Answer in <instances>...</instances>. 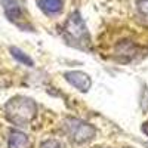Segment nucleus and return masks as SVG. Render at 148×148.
<instances>
[{"label": "nucleus", "mask_w": 148, "mask_h": 148, "mask_svg": "<svg viewBox=\"0 0 148 148\" xmlns=\"http://www.w3.org/2000/svg\"><path fill=\"white\" fill-rule=\"evenodd\" d=\"M39 8L47 15H55L62 10L64 0H37Z\"/></svg>", "instance_id": "0eeeda50"}, {"label": "nucleus", "mask_w": 148, "mask_h": 148, "mask_svg": "<svg viewBox=\"0 0 148 148\" xmlns=\"http://www.w3.org/2000/svg\"><path fill=\"white\" fill-rule=\"evenodd\" d=\"M36 104L25 96H16L5 107L6 119L15 126H27L36 116Z\"/></svg>", "instance_id": "f257e3e1"}, {"label": "nucleus", "mask_w": 148, "mask_h": 148, "mask_svg": "<svg viewBox=\"0 0 148 148\" xmlns=\"http://www.w3.org/2000/svg\"><path fill=\"white\" fill-rule=\"evenodd\" d=\"M136 9H138L139 16L148 21V0H138Z\"/></svg>", "instance_id": "1a4fd4ad"}, {"label": "nucleus", "mask_w": 148, "mask_h": 148, "mask_svg": "<svg viewBox=\"0 0 148 148\" xmlns=\"http://www.w3.org/2000/svg\"><path fill=\"white\" fill-rule=\"evenodd\" d=\"M64 33H65V39L71 45H76L82 49H86L90 45V37H89L88 28H86L82 16L77 14V12L73 14L68 18V21L65 22Z\"/></svg>", "instance_id": "f03ea898"}, {"label": "nucleus", "mask_w": 148, "mask_h": 148, "mask_svg": "<svg viewBox=\"0 0 148 148\" xmlns=\"http://www.w3.org/2000/svg\"><path fill=\"white\" fill-rule=\"evenodd\" d=\"M65 129L70 135V138L77 144H84L95 136V129L90 125L76 119H70L65 125Z\"/></svg>", "instance_id": "7ed1b4c3"}, {"label": "nucleus", "mask_w": 148, "mask_h": 148, "mask_svg": "<svg viewBox=\"0 0 148 148\" xmlns=\"http://www.w3.org/2000/svg\"><path fill=\"white\" fill-rule=\"evenodd\" d=\"M10 52H12V55H14V58H15V59H18L19 62L25 64V65H28V67H31V65H33V59H31L27 53H24L22 51H19L18 47H12V49H10Z\"/></svg>", "instance_id": "6e6552de"}, {"label": "nucleus", "mask_w": 148, "mask_h": 148, "mask_svg": "<svg viewBox=\"0 0 148 148\" xmlns=\"http://www.w3.org/2000/svg\"><path fill=\"white\" fill-rule=\"evenodd\" d=\"M2 3H3V9H5L8 19L19 27H25L24 25V15L19 8L18 0H2Z\"/></svg>", "instance_id": "20e7f679"}, {"label": "nucleus", "mask_w": 148, "mask_h": 148, "mask_svg": "<svg viewBox=\"0 0 148 148\" xmlns=\"http://www.w3.org/2000/svg\"><path fill=\"white\" fill-rule=\"evenodd\" d=\"M40 148H62V147L59 145V142H56L53 139H49V141H45Z\"/></svg>", "instance_id": "9d476101"}, {"label": "nucleus", "mask_w": 148, "mask_h": 148, "mask_svg": "<svg viewBox=\"0 0 148 148\" xmlns=\"http://www.w3.org/2000/svg\"><path fill=\"white\" fill-rule=\"evenodd\" d=\"M8 145H9V148H28L30 139L25 133H22L19 130H12L9 135Z\"/></svg>", "instance_id": "423d86ee"}, {"label": "nucleus", "mask_w": 148, "mask_h": 148, "mask_svg": "<svg viewBox=\"0 0 148 148\" xmlns=\"http://www.w3.org/2000/svg\"><path fill=\"white\" fill-rule=\"evenodd\" d=\"M65 80H68L74 88L82 90V92H88L90 89V77L83 71H68L65 73Z\"/></svg>", "instance_id": "39448f33"}, {"label": "nucleus", "mask_w": 148, "mask_h": 148, "mask_svg": "<svg viewBox=\"0 0 148 148\" xmlns=\"http://www.w3.org/2000/svg\"><path fill=\"white\" fill-rule=\"evenodd\" d=\"M142 130H144V133H145V135H148V120L142 125Z\"/></svg>", "instance_id": "9b49d317"}]
</instances>
